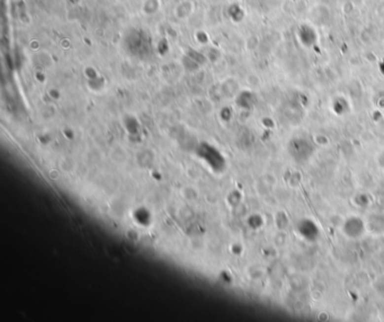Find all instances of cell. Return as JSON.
Here are the masks:
<instances>
[{
	"mask_svg": "<svg viewBox=\"0 0 384 322\" xmlns=\"http://www.w3.org/2000/svg\"><path fill=\"white\" fill-rule=\"evenodd\" d=\"M296 37L300 44L304 47H314L318 43V33L310 24L303 23L296 30Z\"/></svg>",
	"mask_w": 384,
	"mask_h": 322,
	"instance_id": "1",
	"label": "cell"
},
{
	"mask_svg": "<svg viewBox=\"0 0 384 322\" xmlns=\"http://www.w3.org/2000/svg\"><path fill=\"white\" fill-rule=\"evenodd\" d=\"M290 153L295 160H308L312 154V145L304 139H295L290 143Z\"/></svg>",
	"mask_w": 384,
	"mask_h": 322,
	"instance_id": "2",
	"label": "cell"
},
{
	"mask_svg": "<svg viewBox=\"0 0 384 322\" xmlns=\"http://www.w3.org/2000/svg\"><path fill=\"white\" fill-rule=\"evenodd\" d=\"M380 165L384 168V151L381 153V156H380Z\"/></svg>",
	"mask_w": 384,
	"mask_h": 322,
	"instance_id": "3",
	"label": "cell"
}]
</instances>
